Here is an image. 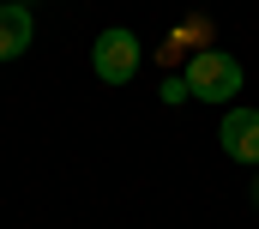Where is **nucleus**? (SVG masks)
<instances>
[{
  "instance_id": "4",
  "label": "nucleus",
  "mask_w": 259,
  "mask_h": 229,
  "mask_svg": "<svg viewBox=\"0 0 259 229\" xmlns=\"http://www.w3.org/2000/svg\"><path fill=\"white\" fill-rule=\"evenodd\" d=\"M30 36H36V24H30V6H0V60H18L30 49Z\"/></svg>"
},
{
  "instance_id": "5",
  "label": "nucleus",
  "mask_w": 259,
  "mask_h": 229,
  "mask_svg": "<svg viewBox=\"0 0 259 229\" xmlns=\"http://www.w3.org/2000/svg\"><path fill=\"white\" fill-rule=\"evenodd\" d=\"M253 205H259V181H253Z\"/></svg>"
},
{
  "instance_id": "2",
  "label": "nucleus",
  "mask_w": 259,
  "mask_h": 229,
  "mask_svg": "<svg viewBox=\"0 0 259 229\" xmlns=\"http://www.w3.org/2000/svg\"><path fill=\"white\" fill-rule=\"evenodd\" d=\"M139 60H145V49H139V36L133 30H103L97 36V49H91V66H97V79L103 85H133V72H139Z\"/></svg>"
},
{
  "instance_id": "6",
  "label": "nucleus",
  "mask_w": 259,
  "mask_h": 229,
  "mask_svg": "<svg viewBox=\"0 0 259 229\" xmlns=\"http://www.w3.org/2000/svg\"><path fill=\"white\" fill-rule=\"evenodd\" d=\"M12 6H24V0H12Z\"/></svg>"
},
{
  "instance_id": "3",
  "label": "nucleus",
  "mask_w": 259,
  "mask_h": 229,
  "mask_svg": "<svg viewBox=\"0 0 259 229\" xmlns=\"http://www.w3.org/2000/svg\"><path fill=\"white\" fill-rule=\"evenodd\" d=\"M217 139H223V151L235 163H253L259 169V109H229L223 127H217Z\"/></svg>"
},
{
  "instance_id": "1",
  "label": "nucleus",
  "mask_w": 259,
  "mask_h": 229,
  "mask_svg": "<svg viewBox=\"0 0 259 229\" xmlns=\"http://www.w3.org/2000/svg\"><path fill=\"white\" fill-rule=\"evenodd\" d=\"M181 85L193 91L199 103H229V97L241 91V60L223 55V49H205V55H193V66H187Z\"/></svg>"
}]
</instances>
